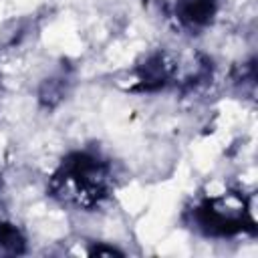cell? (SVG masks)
Returning a JSON list of instances; mask_svg holds the SVG:
<instances>
[{
  "instance_id": "obj_1",
  "label": "cell",
  "mask_w": 258,
  "mask_h": 258,
  "mask_svg": "<svg viewBox=\"0 0 258 258\" xmlns=\"http://www.w3.org/2000/svg\"><path fill=\"white\" fill-rule=\"evenodd\" d=\"M179 18L185 24L200 26L210 22V18L216 12V0H183L179 4Z\"/></svg>"
}]
</instances>
